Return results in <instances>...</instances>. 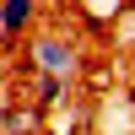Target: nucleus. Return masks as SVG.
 <instances>
[{"label":"nucleus","mask_w":135,"mask_h":135,"mask_svg":"<svg viewBox=\"0 0 135 135\" xmlns=\"http://www.w3.org/2000/svg\"><path fill=\"white\" fill-rule=\"evenodd\" d=\"M0 92H6V54H0Z\"/></svg>","instance_id":"39448f33"},{"label":"nucleus","mask_w":135,"mask_h":135,"mask_svg":"<svg viewBox=\"0 0 135 135\" xmlns=\"http://www.w3.org/2000/svg\"><path fill=\"white\" fill-rule=\"evenodd\" d=\"M32 22H38V0H0V43L27 38Z\"/></svg>","instance_id":"f03ea898"},{"label":"nucleus","mask_w":135,"mask_h":135,"mask_svg":"<svg viewBox=\"0 0 135 135\" xmlns=\"http://www.w3.org/2000/svg\"><path fill=\"white\" fill-rule=\"evenodd\" d=\"M32 92H38V97H32V108L43 114V108H60V103H65L70 81H65V76H38V86H32Z\"/></svg>","instance_id":"20e7f679"},{"label":"nucleus","mask_w":135,"mask_h":135,"mask_svg":"<svg viewBox=\"0 0 135 135\" xmlns=\"http://www.w3.org/2000/svg\"><path fill=\"white\" fill-rule=\"evenodd\" d=\"M43 130V114L22 97H6L0 103V135H38Z\"/></svg>","instance_id":"7ed1b4c3"},{"label":"nucleus","mask_w":135,"mask_h":135,"mask_svg":"<svg viewBox=\"0 0 135 135\" xmlns=\"http://www.w3.org/2000/svg\"><path fill=\"white\" fill-rule=\"evenodd\" d=\"M32 70L70 81V76L81 70V54H76V43H65V38H32Z\"/></svg>","instance_id":"f257e3e1"}]
</instances>
